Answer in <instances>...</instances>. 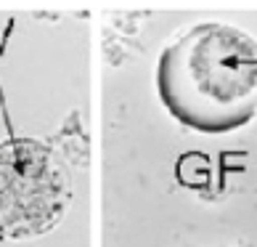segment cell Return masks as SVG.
I'll use <instances>...</instances> for the list:
<instances>
[{"label": "cell", "instance_id": "obj_2", "mask_svg": "<svg viewBox=\"0 0 257 247\" xmlns=\"http://www.w3.org/2000/svg\"><path fill=\"white\" fill-rule=\"evenodd\" d=\"M72 181L56 151L37 138L0 144V234L32 239L61 223Z\"/></svg>", "mask_w": 257, "mask_h": 247}, {"label": "cell", "instance_id": "obj_1", "mask_svg": "<svg viewBox=\"0 0 257 247\" xmlns=\"http://www.w3.org/2000/svg\"><path fill=\"white\" fill-rule=\"evenodd\" d=\"M154 83L180 125L204 136L241 130L257 115V40L233 24H194L159 53Z\"/></svg>", "mask_w": 257, "mask_h": 247}]
</instances>
